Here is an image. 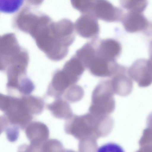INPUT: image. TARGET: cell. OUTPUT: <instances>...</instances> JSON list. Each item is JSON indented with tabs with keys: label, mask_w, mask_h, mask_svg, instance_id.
<instances>
[{
	"label": "cell",
	"mask_w": 152,
	"mask_h": 152,
	"mask_svg": "<svg viewBox=\"0 0 152 152\" xmlns=\"http://www.w3.org/2000/svg\"><path fill=\"white\" fill-rule=\"evenodd\" d=\"M62 152H76L72 150L69 149H65Z\"/></svg>",
	"instance_id": "obj_31"
},
{
	"label": "cell",
	"mask_w": 152,
	"mask_h": 152,
	"mask_svg": "<svg viewBox=\"0 0 152 152\" xmlns=\"http://www.w3.org/2000/svg\"><path fill=\"white\" fill-rule=\"evenodd\" d=\"M42 152H62L64 150L62 143L56 139H48L42 145Z\"/></svg>",
	"instance_id": "obj_21"
},
{
	"label": "cell",
	"mask_w": 152,
	"mask_h": 152,
	"mask_svg": "<svg viewBox=\"0 0 152 152\" xmlns=\"http://www.w3.org/2000/svg\"><path fill=\"white\" fill-rule=\"evenodd\" d=\"M75 29L82 37L95 39H97L100 31L97 19L92 14H83L76 20Z\"/></svg>",
	"instance_id": "obj_8"
},
{
	"label": "cell",
	"mask_w": 152,
	"mask_h": 152,
	"mask_svg": "<svg viewBox=\"0 0 152 152\" xmlns=\"http://www.w3.org/2000/svg\"><path fill=\"white\" fill-rule=\"evenodd\" d=\"M4 2L3 1V2H1L2 4V11L6 12H15L19 8L23 3V1L15 0L11 1V2Z\"/></svg>",
	"instance_id": "obj_25"
},
{
	"label": "cell",
	"mask_w": 152,
	"mask_h": 152,
	"mask_svg": "<svg viewBox=\"0 0 152 152\" xmlns=\"http://www.w3.org/2000/svg\"><path fill=\"white\" fill-rule=\"evenodd\" d=\"M84 93L83 88L76 84L72 85L65 91L63 95L64 99L68 102H76L83 97Z\"/></svg>",
	"instance_id": "obj_19"
},
{
	"label": "cell",
	"mask_w": 152,
	"mask_h": 152,
	"mask_svg": "<svg viewBox=\"0 0 152 152\" xmlns=\"http://www.w3.org/2000/svg\"><path fill=\"white\" fill-rule=\"evenodd\" d=\"M110 80L114 94L125 96L132 91L133 81L129 75L128 68L125 66L119 64Z\"/></svg>",
	"instance_id": "obj_7"
},
{
	"label": "cell",
	"mask_w": 152,
	"mask_h": 152,
	"mask_svg": "<svg viewBox=\"0 0 152 152\" xmlns=\"http://www.w3.org/2000/svg\"><path fill=\"white\" fill-rule=\"evenodd\" d=\"M75 84L62 69L56 70L53 73L47 91V96L55 99L61 98L66 90Z\"/></svg>",
	"instance_id": "obj_10"
},
{
	"label": "cell",
	"mask_w": 152,
	"mask_h": 152,
	"mask_svg": "<svg viewBox=\"0 0 152 152\" xmlns=\"http://www.w3.org/2000/svg\"><path fill=\"white\" fill-rule=\"evenodd\" d=\"M121 21L125 30L130 33L145 31L149 24L141 13L130 12L124 14Z\"/></svg>",
	"instance_id": "obj_13"
},
{
	"label": "cell",
	"mask_w": 152,
	"mask_h": 152,
	"mask_svg": "<svg viewBox=\"0 0 152 152\" xmlns=\"http://www.w3.org/2000/svg\"><path fill=\"white\" fill-rule=\"evenodd\" d=\"M21 96L32 115H38L42 113L45 105L44 101L42 98L30 95Z\"/></svg>",
	"instance_id": "obj_17"
},
{
	"label": "cell",
	"mask_w": 152,
	"mask_h": 152,
	"mask_svg": "<svg viewBox=\"0 0 152 152\" xmlns=\"http://www.w3.org/2000/svg\"><path fill=\"white\" fill-rule=\"evenodd\" d=\"M29 61L28 53L19 44L13 33L4 34L0 38V70L26 71Z\"/></svg>",
	"instance_id": "obj_3"
},
{
	"label": "cell",
	"mask_w": 152,
	"mask_h": 152,
	"mask_svg": "<svg viewBox=\"0 0 152 152\" xmlns=\"http://www.w3.org/2000/svg\"><path fill=\"white\" fill-rule=\"evenodd\" d=\"M91 14L97 19L108 22L121 21L123 10L105 0H94Z\"/></svg>",
	"instance_id": "obj_6"
},
{
	"label": "cell",
	"mask_w": 152,
	"mask_h": 152,
	"mask_svg": "<svg viewBox=\"0 0 152 152\" xmlns=\"http://www.w3.org/2000/svg\"><path fill=\"white\" fill-rule=\"evenodd\" d=\"M136 152H152V144H149L140 146Z\"/></svg>",
	"instance_id": "obj_27"
},
{
	"label": "cell",
	"mask_w": 152,
	"mask_h": 152,
	"mask_svg": "<svg viewBox=\"0 0 152 152\" xmlns=\"http://www.w3.org/2000/svg\"><path fill=\"white\" fill-rule=\"evenodd\" d=\"M25 130L26 136L30 144H41L49 138V129L46 124L42 122H32Z\"/></svg>",
	"instance_id": "obj_14"
},
{
	"label": "cell",
	"mask_w": 152,
	"mask_h": 152,
	"mask_svg": "<svg viewBox=\"0 0 152 152\" xmlns=\"http://www.w3.org/2000/svg\"><path fill=\"white\" fill-rule=\"evenodd\" d=\"M146 127L152 128V112L148 115L146 119Z\"/></svg>",
	"instance_id": "obj_28"
},
{
	"label": "cell",
	"mask_w": 152,
	"mask_h": 152,
	"mask_svg": "<svg viewBox=\"0 0 152 152\" xmlns=\"http://www.w3.org/2000/svg\"><path fill=\"white\" fill-rule=\"evenodd\" d=\"M114 94L110 79L101 80L92 93L88 112L97 117L110 115L115 108Z\"/></svg>",
	"instance_id": "obj_5"
},
{
	"label": "cell",
	"mask_w": 152,
	"mask_h": 152,
	"mask_svg": "<svg viewBox=\"0 0 152 152\" xmlns=\"http://www.w3.org/2000/svg\"><path fill=\"white\" fill-rule=\"evenodd\" d=\"M131 78L140 87H146L152 84V74L150 70L147 60L139 59L135 61L128 68Z\"/></svg>",
	"instance_id": "obj_11"
},
{
	"label": "cell",
	"mask_w": 152,
	"mask_h": 152,
	"mask_svg": "<svg viewBox=\"0 0 152 152\" xmlns=\"http://www.w3.org/2000/svg\"><path fill=\"white\" fill-rule=\"evenodd\" d=\"M139 143L140 146L152 144V128L146 127L144 130Z\"/></svg>",
	"instance_id": "obj_26"
},
{
	"label": "cell",
	"mask_w": 152,
	"mask_h": 152,
	"mask_svg": "<svg viewBox=\"0 0 152 152\" xmlns=\"http://www.w3.org/2000/svg\"><path fill=\"white\" fill-rule=\"evenodd\" d=\"M96 152H125L123 148L118 144L113 142L107 143L100 146Z\"/></svg>",
	"instance_id": "obj_24"
},
{
	"label": "cell",
	"mask_w": 152,
	"mask_h": 152,
	"mask_svg": "<svg viewBox=\"0 0 152 152\" xmlns=\"http://www.w3.org/2000/svg\"><path fill=\"white\" fill-rule=\"evenodd\" d=\"M121 6L129 12L141 13L148 4L146 0H123L120 1Z\"/></svg>",
	"instance_id": "obj_20"
},
{
	"label": "cell",
	"mask_w": 152,
	"mask_h": 152,
	"mask_svg": "<svg viewBox=\"0 0 152 152\" xmlns=\"http://www.w3.org/2000/svg\"><path fill=\"white\" fill-rule=\"evenodd\" d=\"M121 49L120 43L113 39H103L98 42L97 40L96 42V55L109 61H116Z\"/></svg>",
	"instance_id": "obj_12"
},
{
	"label": "cell",
	"mask_w": 152,
	"mask_h": 152,
	"mask_svg": "<svg viewBox=\"0 0 152 152\" xmlns=\"http://www.w3.org/2000/svg\"><path fill=\"white\" fill-rule=\"evenodd\" d=\"M148 66L152 74V56H150L149 58L147 60Z\"/></svg>",
	"instance_id": "obj_30"
},
{
	"label": "cell",
	"mask_w": 152,
	"mask_h": 152,
	"mask_svg": "<svg viewBox=\"0 0 152 152\" xmlns=\"http://www.w3.org/2000/svg\"><path fill=\"white\" fill-rule=\"evenodd\" d=\"M47 107L52 115L58 118L66 120L74 115L69 102L62 97L55 99L47 104Z\"/></svg>",
	"instance_id": "obj_15"
},
{
	"label": "cell",
	"mask_w": 152,
	"mask_h": 152,
	"mask_svg": "<svg viewBox=\"0 0 152 152\" xmlns=\"http://www.w3.org/2000/svg\"><path fill=\"white\" fill-rule=\"evenodd\" d=\"M0 109L3 116L10 124L25 129L33 118L21 96L15 97L1 94Z\"/></svg>",
	"instance_id": "obj_4"
},
{
	"label": "cell",
	"mask_w": 152,
	"mask_h": 152,
	"mask_svg": "<svg viewBox=\"0 0 152 152\" xmlns=\"http://www.w3.org/2000/svg\"><path fill=\"white\" fill-rule=\"evenodd\" d=\"M119 65L116 61H109L96 54L86 65V67L94 76L110 77L116 72Z\"/></svg>",
	"instance_id": "obj_9"
},
{
	"label": "cell",
	"mask_w": 152,
	"mask_h": 152,
	"mask_svg": "<svg viewBox=\"0 0 152 152\" xmlns=\"http://www.w3.org/2000/svg\"><path fill=\"white\" fill-rule=\"evenodd\" d=\"M71 4L74 8L83 14H91L94 0H72Z\"/></svg>",
	"instance_id": "obj_23"
},
{
	"label": "cell",
	"mask_w": 152,
	"mask_h": 152,
	"mask_svg": "<svg viewBox=\"0 0 152 152\" xmlns=\"http://www.w3.org/2000/svg\"><path fill=\"white\" fill-rule=\"evenodd\" d=\"M86 68L82 61L75 55L65 63L62 69L77 83Z\"/></svg>",
	"instance_id": "obj_16"
},
{
	"label": "cell",
	"mask_w": 152,
	"mask_h": 152,
	"mask_svg": "<svg viewBox=\"0 0 152 152\" xmlns=\"http://www.w3.org/2000/svg\"><path fill=\"white\" fill-rule=\"evenodd\" d=\"M1 132L4 131L7 140L11 142L16 141L19 137L20 128L17 126L9 123L2 116L0 117Z\"/></svg>",
	"instance_id": "obj_18"
},
{
	"label": "cell",
	"mask_w": 152,
	"mask_h": 152,
	"mask_svg": "<svg viewBox=\"0 0 152 152\" xmlns=\"http://www.w3.org/2000/svg\"><path fill=\"white\" fill-rule=\"evenodd\" d=\"M32 5L24 6L15 16V28L29 34L38 48L50 59L59 61L67 55L74 42V24L66 18L54 21Z\"/></svg>",
	"instance_id": "obj_1"
},
{
	"label": "cell",
	"mask_w": 152,
	"mask_h": 152,
	"mask_svg": "<svg viewBox=\"0 0 152 152\" xmlns=\"http://www.w3.org/2000/svg\"><path fill=\"white\" fill-rule=\"evenodd\" d=\"M18 152H29L27 149V145H22L18 148Z\"/></svg>",
	"instance_id": "obj_29"
},
{
	"label": "cell",
	"mask_w": 152,
	"mask_h": 152,
	"mask_svg": "<svg viewBox=\"0 0 152 152\" xmlns=\"http://www.w3.org/2000/svg\"><path fill=\"white\" fill-rule=\"evenodd\" d=\"M96 140L89 137L79 140V152H96L97 146Z\"/></svg>",
	"instance_id": "obj_22"
},
{
	"label": "cell",
	"mask_w": 152,
	"mask_h": 152,
	"mask_svg": "<svg viewBox=\"0 0 152 152\" xmlns=\"http://www.w3.org/2000/svg\"><path fill=\"white\" fill-rule=\"evenodd\" d=\"M64 130L79 140L89 137L97 139L106 136L107 125L104 117H96L88 112L79 115H74L66 120Z\"/></svg>",
	"instance_id": "obj_2"
}]
</instances>
